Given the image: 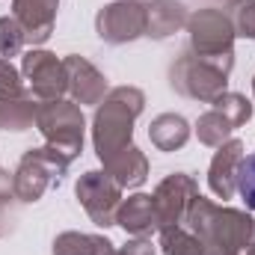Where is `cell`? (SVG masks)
Listing matches in <instances>:
<instances>
[{
	"mask_svg": "<svg viewBox=\"0 0 255 255\" xmlns=\"http://www.w3.org/2000/svg\"><path fill=\"white\" fill-rule=\"evenodd\" d=\"M238 193L247 202V208L255 211V154H247L238 163Z\"/></svg>",
	"mask_w": 255,
	"mask_h": 255,
	"instance_id": "1",
	"label": "cell"
}]
</instances>
